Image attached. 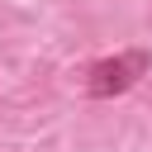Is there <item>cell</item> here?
<instances>
[{
  "mask_svg": "<svg viewBox=\"0 0 152 152\" xmlns=\"http://www.w3.org/2000/svg\"><path fill=\"white\" fill-rule=\"evenodd\" d=\"M152 66V52L147 48H128V52H114V57H100L90 71H86V90L95 100H114L124 90H133Z\"/></svg>",
  "mask_w": 152,
  "mask_h": 152,
  "instance_id": "6da1fadb",
  "label": "cell"
}]
</instances>
